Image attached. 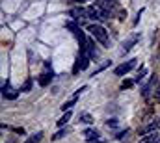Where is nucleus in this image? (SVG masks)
I'll use <instances>...</instances> for the list:
<instances>
[{
    "label": "nucleus",
    "instance_id": "nucleus-1",
    "mask_svg": "<svg viewBox=\"0 0 160 143\" xmlns=\"http://www.w3.org/2000/svg\"><path fill=\"white\" fill-rule=\"evenodd\" d=\"M88 32L95 37V39H97V41H99L104 48H106V47H110L108 34H106V30H104L102 26H99V24H89V26H88Z\"/></svg>",
    "mask_w": 160,
    "mask_h": 143
},
{
    "label": "nucleus",
    "instance_id": "nucleus-2",
    "mask_svg": "<svg viewBox=\"0 0 160 143\" xmlns=\"http://www.w3.org/2000/svg\"><path fill=\"white\" fill-rule=\"evenodd\" d=\"M136 63H138V60H128V62L121 63L119 67H116V69H114V74H116V76H123V74H127V72L132 71V69L136 67Z\"/></svg>",
    "mask_w": 160,
    "mask_h": 143
},
{
    "label": "nucleus",
    "instance_id": "nucleus-3",
    "mask_svg": "<svg viewBox=\"0 0 160 143\" xmlns=\"http://www.w3.org/2000/svg\"><path fill=\"white\" fill-rule=\"evenodd\" d=\"M89 60H91V58H89L84 50H80V56H78V60H77V63H75V72L86 71L88 65H89Z\"/></svg>",
    "mask_w": 160,
    "mask_h": 143
},
{
    "label": "nucleus",
    "instance_id": "nucleus-4",
    "mask_svg": "<svg viewBox=\"0 0 160 143\" xmlns=\"http://www.w3.org/2000/svg\"><path fill=\"white\" fill-rule=\"evenodd\" d=\"M2 97L8 99V101H15V99L19 97V91L13 89V87H9V82H6V84L2 86Z\"/></svg>",
    "mask_w": 160,
    "mask_h": 143
},
{
    "label": "nucleus",
    "instance_id": "nucleus-5",
    "mask_svg": "<svg viewBox=\"0 0 160 143\" xmlns=\"http://www.w3.org/2000/svg\"><path fill=\"white\" fill-rule=\"evenodd\" d=\"M157 82H158V78H157V74H151V78H149V82L142 87V97H149L151 95V91H153V87L157 86Z\"/></svg>",
    "mask_w": 160,
    "mask_h": 143
},
{
    "label": "nucleus",
    "instance_id": "nucleus-6",
    "mask_svg": "<svg viewBox=\"0 0 160 143\" xmlns=\"http://www.w3.org/2000/svg\"><path fill=\"white\" fill-rule=\"evenodd\" d=\"M138 39H140V37H138V34H132L128 39H125V41H123V47H121V54H127V52H128V50H130L136 43H138Z\"/></svg>",
    "mask_w": 160,
    "mask_h": 143
},
{
    "label": "nucleus",
    "instance_id": "nucleus-7",
    "mask_svg": "<svg viewBox=\"0 0 160 143\" xmlns=\"http://www.w3.org/2000/svg\"><path fill=\"white\" fill-rule=\"evenodd\" d=\"M88 17L93 21H102V7L101 6H89L88 7Z\"/></svg>",
    "mask_w": 160,
    "mask_h": 143
},
{
    "label": "nucleus",
    "instance_id": "nucleus-8",
    "mask_svg": "<svg viewBox=\"0 0 160 143\" xmlns=\"http://www.w3.org/2000/svg\"><path fill=\"white\" fill-rule=\"evenodd\" d=\"M45 69H47V71L41 72V76H39V86H43V87H45V86H48V84H50V80H52V71L48 72V69H50V65H48V63H45Z\"/></svg>",
    "mask_w": 160,
    "mask_h": 143
},
{
    "label": "nucleus",
    "instance_id": "nucleus-9",
    "mask_svg": "<svg viewBox=\"0 0 160 143\" xmlns=\"http://www.w3.org/2000/svg\"><path fill=\"white\" fill-rule=\"evenodd\" d=\"M69 15L75 19V21H80V19H86L88 17V9H82V7H75L69 11Z\"/></svg>",
    "mask_w": 160,
    "mask_h": 143
},
{
    "label": "nucleus",
    "instance_id": "nucleus-10",
    "mask_svg": "<svg viewBox=\"0 0 160 143\" xmlns=\"http://www.w3.org/2000/svg\"><path fill=\"white\" fill-rule=\"evenodd\" d=\"M158 141H160V136L157 134V130H155V132L147 134V138H143L140 143H158Z\"/></svg>",
    "mask_w": 160,
    "mask_h": 143
},
{
    "label": "nucleus",
    "instance_id": "nucleus-11",
    "mask_svg": "<svg viewBox=\"0 0 160 143\" xmlns=\"http://www.w3.org/2000/svg\"><path fill=\"white\" fill-rule=\"evenodd\" d=\"M71 115H73V113H71V110H67V111L58 119V126H65V125H67V121L71 119Z\"/></svg>",
    "mask_w": 160,
    "mask_h": 143
},
{
    "label": "nucleus",
    "instance_id": "nucleus-12",
    "mask_svg": "<svg viewBox=\"0 0 160 143\" xmlns=\"http://www.w3.org/2000/svg\"><path fill=\"white\" fill-rule=\"evenodd\" d=\"M84 136H86V140H93V138H99V132L95 128H88V130H84Z\"/></svg>",
    "mask_w": 160,
    "mask_h": 143
},
{
    "label": "nucleus",
    "instance_id": "nucleus-13",
    "mask_svg": "<svg viewBox=\"0 0 160 143\" xmlns=\"http://www.w3.org/2000/svg\"><path fill=\"white\" fill-rule=\"evenodd\" d=\"M77 99H78V97H73L71 101H67V102H63V104H62V110H63V111H67V110H71V108L75 106V102H77Z\"/></svg>",
    "mask_w": 160,
    "mask_h": 143
},
{
    "label": "nucleus",
    "instance_id": "nucleus-14",
    "mask_svg": "<svg viewBox=\"0 0 160 143\" xmlns=\"http://www.w3.org/2000/svg\"><path fill=\"white\" fill-rule=\"evenodd\" d=\"M41 140H43V132H36V134H34L30 140H26L24 143H39Z\"/></svg>",
    "mask_w": 160,
    "mask_h": 143
},
{
    "label": "nucleus",
    "instance_id": "nucleus-15",
    "mask_svg": "<svg viewBox=\"0 0 160 143\" xmlns=\"http://www.w3.org/2000/svg\"><path fill=\"white\" fill-rule=\"evenodd\" d=\"M145 74H147V69H145V67H143V69H140L138 74H136V78H134V82H136V84H140V82L145 78Z\"/></svg>",
    "mask_w": 160,
    "mask_h": 143
},
{
    "label": "nucleus",
    "instance_id": "nucleus-16",
    "mask_svg": "<svg viewBox=\"0 0 160 143\" xmlns=\"http://www.w3.org/2000/svg\"><path fill=\"white\" fill-rule=\"evenodd\" d=\"M80 123H84V125H91V123H93V117H91L89 113H82V115H80Z\"/></svg>",
    "mask_w": 160,
    "mask_h": 143
},
{
    "label": "nucleus",
    "instance_id": "nucleus-17",
    "mask_svg": "<svg viewBox=\"0 0 160 143\" xmlns=\"http://www.w3.org/2000/svg\"><path fill=\"white\" fill-rule=\"evenodd\" d=\"M30 89H32V78H26V82L22 84V87H21V91H22V93H28Z\"/></svg>",
    "mask_w": 160,
    "mask_h": 143
},
{
    "label": "nucleus",
    "instance_id": "nucleus-18",
    "mask_svg": "<svg viewBox=\"0 0 160 143\" xmlns=\"http://www.w3.org/2000/svg\"><path fill=\"white\" fill-rule=\"evenodd\" d=\"M134 84H136L134 80H125V82L121 84V89H123V91H125V89H130V87H132Z\"/></svg>",
    "mask_w": 160,
    "mask_h": 143
},
{
    "label": "nucleus",
    "instance_id": "nucleus-19",
    "mask_svg": "<svg viewBox=\"0 0 160 143\" xmlns=\"http://www.w3.org/2000/svg\"><path fill=\"white\" fill-rule=\"evenodd\" d=\"M65 136H67V130L63 128V130H60V132H56V134L52 136V140L56 141V140H62V138H65Z\"/></svg>",
    "mask_w": 160,
    "mask_h": 143
},
{
    "label": "nucleus",
    "instance_id": "nucleus-20",
    "mask_svg": "<svg viewBox=\"0 0 160 143\" xmlns=\"http://www.w3.org/2000/svg\"><path fill=\"white\" fill-rule=\"evenodd\" d=\"M108 65H110V62H104V63H102V65H101V67H97V69H95V72H93V74H91V76H97V74H99V72L102 71V69H106V67H108Z\"/></svg>",
    "mask_w": 160,
    "mask_h": 143
},
{
    "label": "nucleus",
    "instance_id": "nucleus-21",
    "mask_svg": "<svg viewBox=\"0 0 160 143\" xmlns=\"http://www.w3.org/2000/svg\"><path fill=\"white\" fill-rule=\"evenodd\" d=\"M65 26H67V28H69V30H71V32H73V34H75V32H77V30H78V26H77V22H73V21H71V22H67V24H65Z\"/></svg>",
    "mask_w": 160,
    "mask_h": 143
},
{
    "label": "nucleus",
    "instance_id": "nucleus-22",
    "mask_svg": "<svg viewBox=\"0 0 160 143\" xmlns=\"http://www.w3.org/2000/svg\"><path fill=\"white\" fill-rule=\"evenodd\" d=\"M106 125H108V126H112V128H116V126H119V121H118V119H110Z\"/></svg>",
    "mask_w": 160,
    "mask_h": 143
},
{
    "label": "nucleus",
    "instance_id": "nucleus-23",
    "mask_svg": "<svg viewBox=\"0 0 160 143\" xmlns=\"http://www.w3.org/2000/svg\"><path fill=\"white\" fill-rule=\"evenodd\" d=\"M88 143H106V140H102V138H93V140H88Z\"/></svg>",
    "mask_w": 160,
    "mask_h": 143
},
{
    "label": "nucleus",
    "instance_id": "nucleus-24",
    "mask_svg": "<svg viewBox=\"0 0 160 143\" xmlns=\"http://www.w3.org/2000/svg\"><path fill=\"white\" fill-rule=\"evenodd\" d=\"M86 89H88V86H82V87H80L78 91H77V93H75V97H78V95H82V93H84V91H86Z\"/></svg>",
    "mask_w": 160,
    "mask_h": 143
},
{
    "label": "nucleus",
    "instance_id": "nucleus-25",
    "mask_svg": "<svg viewBox=\"0 0 160 143\" xmlns=\"http://www.w3.org/2000/svg\"><path fill=\"white\" fill-rule=\"evenodd\" d=\"M127 134H128V130H125V132H119V134L116 136V140H123V138H125Z\"/></svg>",
    "mask_w": 160,
    "mask_h": 143
},
{
    "label": "nucleus",
    "instance_id": "nucleus-26",
    "mask_svg": "<svg viewBox=\"0 0 160 143\" xmlns=\"http://www.w3.org/2000/svg\"><path fill=\"white\" fill-rule=\"evenodd\" d=\"M155 97H157V101H160V87H157V91H155Z\"/></svg>",
    "mask_w": 160,
    "mask_h": 143
},
{
    "label": "nucleus",
    "instance_id": "nucleus-27",
    "mask_svg": "<svg viewBox=\"0 0 160 143\" xmlns=\"http://www.w3.org/2000/svg\"><path fill=\"white\" fill-rule=\"evenodd\" d=\"M13 130H15L17 134H24V128H13Z\"/></svg>",
    "mask_w": 160,
    "mask_h": 143
},
{
    "label": "nucleus",
    "instance_id": "nucleus-28",
    "mask_svg": "<svg viewBox=\"0 0 160 143\" xmlns=\"http://www.w3.org/2000/svg\"><path fill=\"white\" fill-rule=\"evenodd\" d=\"M75 2H89V0H75Z\"/></svg>",
    "mask_w": 160,
    "mask_h": 143
},
{
    "label": "nucleus",
    "instance_id": "nucleus-29",
    "mask_svg": "<svg viewBox=\"0 0 160 143\" xmlns=\"http://www.w3.org/2000/svg\"><path fill=\"white\" fill-rule=\"evenodd\" d=\"M157 125H158V128H160V119H158V121H157Z\"/></svg>",
    "mask_w": 160,
    "mask_h": 143
}]
</instances>
